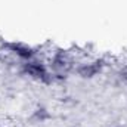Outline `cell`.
I'll list each match as a JSON object with an SVG mask.
<instances>
[{"mask_svg":"<svg viewBox=\"0 0 127 127\" xmlns=\"http://www.w3.org/2000/svg\"><path fill=\"white\" fill-rule=\"evenodd\" d=\"M24 71L32 77V78H35V80H46L47 78V71H46V68L43 66V65H40V64L37 62H28L25 64V66H24Z\"/></svg>","mask_w":127,"mask_h":127,"instance_id":"1","label":"cell"},{"mask_svg":"<svg viewBox=\"0 0 127 127\" xmlns=\"http://www.w3.org/2000/svg\"><path fill=\"white\" fill-rule=\"evenodd\" d=\"M13 50L15 53H18L19 56L22 58H31L32 56V50L28 47H22V46H13Z\"/></svg>","mask_w":127,"mask_h":127,"instance_id":"2","label":"cell"},{"mask_svg":"<svg viewBox=\"0 0 127 127\" xmlns=\"http://www.w3.org/2000/svg\"><path fill=\"white\" fill-rule=\"evenodd\" d=\"M96 71H97V68H96V66L89 65V66L81 68V69H80V74H81L83 77H93V75L96 74Z\"/></svg>","mask_w":127,"mask_h":127,"instance_id":"3","label":"cell"}]
</instances>
